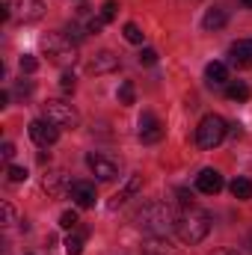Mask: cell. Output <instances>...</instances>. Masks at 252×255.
Returning a JSON list of instances; mask_svg holds the SVG:
<instances>
[{"label":"cell","mask_w":252,"mask_h":255,"mask_svg":"<svg viewBox=\"0 0 252 255\" xmlns=\"http://www.w3.org/2000/svg\"><path fill=\"white\" fill-rule=\"evenodd\" d=\"M175 223H178V217L163 202H148L136 211V226L151 238H166L169 232H175Z\"/></svg>","instance_id":"cell-1"},{"label":"cell","mask_w":252,"mask_h":255,"mask_svg":"<svg viewBox=\"0 0 252 255\" xmlns=\"http://www.w3.org/2000/svg\"><path fill=\"white\" fill-rule=\"evenodd\" d=\"M175 232L184 244H202L211 232V214L208 211H199V208H184V214L178 217L175 223Z\"/></svg>","instance_id":"cell-2"},{"label":"cell","mask_w":252,"mask_h":255,"mask_svg":"<svg viewBox=\"0 0 252 255\" xmlns=\"http://www.w3.org/2000/svg\"><path fill=\"white\" fill-rule=\"evenodd\" d=\"M42 51L54 65H71L77 60V48L65 33H48L42 39Z\"/></svg>","instance_id":"cell-3"},{"label":"cell","mask_w":252,"mask_h":255,"mask_svg":"<svg viewBox=\"0 0 252 255\" xmlns=\"http://www.w3.org/2000/svg\"><path fill=\"white\" fill-rule=\"evenodd\" d=\"M226 133H229L226 119L217 116V113H208V116L199 122V128H196V142H199V148L211 151V148H217V145L226 139Z\"/></svg>","instance_id":"cell-4"},{"label":"cell","mask_w":252,"mask_h":255,"mask_svg":"<svg viewBox=\"0 0 252 255\" xmlns=\"http://www.w3.org/2000/svg\"><path fill=\"white\" fill-rule=\"evenodd\" d=\"M45 119H48V122H54L57 128H77V125H80L77 110H74L71 104L60 101V98H51V101L45 104Z\"/></svg>","instance_id":"cell-5"},{"label":"cell","mask_w":252,"mask_h":255,"mask_svg":"<svg viewBox=\"0 0 252 255\" xmlns=\"http://www.w3.org/2000/svg\"><path fill=\"white\" fill-rule=\"evenodd\" d=\"M86 166L92 169V175L98 181H116L119 178V163L113 157H107V154H98V151L86 154Z\"/></svg>","instance_id":"cell-6"},{"label":"cell","mask_w":252,"mask_h":255,"mask_svg":"<svg viewBox=\"0 0 252 255\" xmlns=\"http://www.w3.org/2000/svg\"><path fill=\"white\" fill-rule=\"evenodd\" d=\"M9 3V12H12V18H18V21H39L42 15H45V3L42 0H6Z\"/></svg>","instance_id":"cell-7"},{"label":"cell","mask_w":252,"mask_h":255,"mask_svg":"<svg viewBox=\"0 0 252 255\" xmlns=\"http://www.w3.org/2000/svg\"><path fill=\"white\" fill-rule=\"evenodd\" d=\"M30 139L36 145L48 148V145H54L60 139V128L54 125V122H48V119H33L30 122Z\"/></svg>","instance_id":"cell-8"},{"label":"cell","mask_w":252,"mask_h":255,"mask_svg":"<svg viewBox=\"0 0 252 255\" xmlns=\"http://www.w3.org/2000/svg\"><path fill=\"white\" fill-rule=\"evenodd\" d=\"M163 125H160V119L154 116V113H142L139 116V139L145 142V145H154V142H160L163 139Z\"/></svg>","instance_id":"cell-9"},{"label":"cell","mask_w":252,"mask_h":255,"mask_svg":"<svg viewBox=\"0 0 252 255\" xmlns=\"http://www.w3.org/2000/svg\"><path fill=\"white\" fill-rule=\"evenodd\" d=\"M68 196H71V202H74L77 208H92L95 199H98V193H95V184H92V181H74V184L68 187Z\"/></svg>","instance_id":"cell-10"},{"label":"cell","mask_w":252,"mask_h":255,"mask_svg":"<svg viewBox=\"0 0 252 255\" xmlns=\"http://www.w3.org/2000/svg\"><path fill=\"white\" fill-rule=\"evenodd\" d=\"M229 57H232V65L238 68H252V39H238L229 48Z\"/></svg>","instance_id":"cell-11"},{"label":"cell","mask_w":252,"mask_h":255,"mask_svg":"<svg viewBox=\"0 0 252 255\" xmlns=\"http://www.w3.org/2000/svg\"><path fill=\"white\" fill-rule=\"evenodd\" d=\"M223 184H226V181H223V175H220L217 169H202L199 178H196V187H199L202 193H208V196L220 193L223 190Z\"/></svg>","instance_id":"cell-12"},{"label":"cell","mask_w":252,"mask_h":255,"mask_svg":"<svg viewBox=\"0 0 252 255\" xmlns=\"http://www.w3.org/2000/svg\"><path fill=\"white\" fill-rule=\"evenodd\" d=\"M119 68V57L113 54V51H101V54H95V60L89 63V71L92 74H107V71H116Z\"/></svg>","instance_id":"cell-13"},{"label":"cell","mask_w":252,"mask_h":255,"mask_svg":"<svg viewBox=\"0 0 252 255\" xmlns=\"http://www.w3.org/2000/svg\"><path fill=\"white\" fill-rule=\"evenodd\" d=\"M139 190H142V175H130V178H127V184H125V187H122V190H119L116 196H113V202H110V208H119V205H125L127 199H130V196H136Z\"/></svg>","instance_id":"cell-14"},{"label":"cell","mask_w":252,"mask_h":255,"mask_svg":"<svg viewBox=\"0 0 252 255\" xmlns=\"http://www.w3.org/2000/svg\"><path fill=\"white\" fill-rule=\"evenodd\" d=\"M205 77H208V83L220 86V83H226V80H229V68H226V63H208Z\"/></svg>","instance_id":"cell-15"},{"label":"cell","mask_w":252,"mask_h":255,"mask_svg":"<svg viewBox=\"0 0 252 255\" xmlns=\"http://www.w3.org/2000/svg\"><path fill=\"white\" fill-rule=\"evenodd\" d=\"M202 27H205V30H220V27H226V12H223V9H208L205 18H202Z\"/></svg>","instance_id":"cell-16"},{"label":"cell","mask_w":252,"mask_h":255,"mask_svg":"<svg viewBox=\"0 0 252 255\" xmlns=\"http://www.w3.org/2000/svg\"><path fill=\"white\" fill-rule=\"evenodd\" d=\"M250 86L244 83V80H238V83H229V89H226V98L229 101H250Z\"/></svg>","instance_id":"cell-17"},{"label":"cell","mask_w":252,"mask_h":255,"mask_svg":"<svg viewBox=\"0 0 252 255\" xmlns=\"http://www.w3.org/2000/svg\"><path fill=\"white\" fill-rule=\"evenodd\" d=\"M232 196L235 199H252V181L250 178H235L232 181Z\"/></svg>","instance_id":"cell-18"},{"label":"cell","mask_w":252,"mask_h":255,"mask_svg":"<svg viewBox=\"0 0 252 255\" xmlns=\"http://www.w3.org/2000/svg\"><path fill=\"white\" fill-rule=\"evenodd\" d=\"M83 238H86V235H80V232H77V235H68V238H65V253L80 255L83 253Z\"/></svg>","instance_id":"cell-19"},{"label":"cell","mask_w":252,"mask_h":255,"mask_svg":"<svg viewBox=\"0 0 252 255\" xmlns=\"http://www.w3.org/2000/svg\"><path fill=\"white\" fill-rule=\"evenodd\" d=\"M145 255H172L169 244H163L160 238H151V244L145 247Z\"/></svg>","instance_id":"cell-20"},{"label":"cell","mask_w":252,"mask_h":255,"mask_svg":"<svg viewBox=\"0 0 252 255\" xmlns=\"http://www.w3.org/2000/svg\"><path fill=\"white\" fill-rule=\"evenodd\" d=\"M119 104H122V107H130V104H133V83H130V80H125V83L119 86Z\"/></svg>","instance_id":"cell-21"},{"label":"cell","mask_w":252,"mask_h":255,"mask_svg":"<svg viewBox=\"0 0 252 255\" xmlns=\"http://www.w3.org/2000/svg\"><path fill=\"white\" fill-rule=\"evenodd\" d=\"M122 33H125V39L130 42V45H142V30H139L136 24H125Z\"/></svg>","instance_id":"cell-22"},{"label":"cell","mask_w":252,"mask_h":255,"mask_svg":"<svg viewBox=\"0 0 252 255\" xmlns=\"http://www.w3.org/2000/svg\"><path fill=\"white\" fill-rule=\"evenodd\" d=\"M77 223H80L77 211H63V214H60V226L68 229V232H71V229H77Z\"/></svg>","instance_id":"cell-23"},{"label":"cell","mask_w":252,"mask_h":255,"mask_svg":"<svg viewBox=\"0 0 252 255\" xmlns=\"http://www.w3.org/2000/svg\"><path fill=\"white\" fill-rule=\"evenodd\" d=\"M60 181H63V172H51V175H45L42 187H45L48 193H57V190H60Z\"/></svg>","instance_id":"cell-24"},{"label":"cell","mask_w":252,"mask_h":255,"mask_svg":"<svg viewBox=\"0 0 252 255\" xmlns=\"http://www.w3.org/2000/svg\"><path fill=\"white\" fill-rule=\"evenodd\" d=\"M116 9H119V6H116V0H107V3L101 6V21H104V24H110V21L116 18Z\"/></svg>","instance_id":"cell-25"},{"label":"cell","mask_w":252,"mask_h":255,"mask_svg":"<svg viewBox=\"0 0 252 255\" xmlns=\"http://www.w3.org/2000/svg\"><path fill=\"white\" fill-rule=\"evenodd\" d=\"M74 86H77V83H74V74H71V71H63V74H60V89L68 95V92H74Z\"/></svg>","instance_id":"cell-26"},{"label":"cell","mask_w":252,"mask_h":255,"mask_svg":"<svg viewBox=\"0 0 252 255\" xmlns=\"http://www.w3.org/2000/svg\"><path fill=\"white\" fill-rule=\"evenodd\" d=\"M157 63V51L154 48H142L139 51V65H154Z\"/></svg>","instance_id":"cell-27"},{"label":"cell","mask_w":252,"mask_h":255,"mask_svg":"<svg viewBox=\"0 0 252 255\" xmlns=\"http://www.w3.org/2000/svg\"><path fill=\"white\" fill-rule=\"evenodd\" d=\"M6 172H9V181H15V184L27 181V169H24V166H9Z\"/></svg>","instance_id":"cell-28"},{"label":"cell","mask_w":252,"mask_h":255,"mask_svg":"<svg viewBox=\"0 0 252 255\" xmlns=\"http://www.w3.org/2000/svg\"><path fill=\"white\" fill-rule=\"evenodd\" d=\"M36 68H39V60H36V57H30V54H24V57H21V71L33 74Z\"/></svg>","instance_id":"cell-29"},{"label":"cell","mask_w":252,"mask_h":255,"mask_svg":"<svg viewBox=\"0 0 252 255\" xmlns=\"http://www.w3.org/2000/svg\"><path fill=\"white\" fill-rule=\"evenodd\" d=\"M15 223V208L9 202H3V226H12Z\"/></svg>","instance_id":"cell-30"},{"label":"cell","mask_w":252,"mask_h":255,"mask_svg":"<svg viewBox=\"0 0 252 255\" xmlns=\"http://www.w3.org/2000/svg\"><path fill=\"white\" fill-rule=\"evenodd\" d=\"M101 30H104V21H101V18H89L86 33H101Z\"/></svg>","instance_id":"cell-31"},{"label":"cell","mask_w":252,"mask_h":255,"mask_svg":"<svg viewBox=\"0 0 252 255\" xmlns=\"http://www.w3.org/2000/svg\"><path fill=\"white\" fill-rule=\"evenodd\" d=\"M175 193H178V199H181V205H184V208H193V196H190L184 187H178Z\"/></svg>","instance_id":"cell-32"},{"label":"cell","mask_w":252,"mask_h":255,"mask_svg":"<svg viewBox=\"0 0 252 255\" xmlns=\"http://www.w3.org/2000/svg\"><path fill=\"white\" fill-rule=\"evenodd\" d=\"M68 39H74V42H80V39H83V30H80L77 24H68Z\"/></svg>","instance_id":"cell-33"},{"label":"cell","mask_w":252,"mask_h":255,"mask_svg":"<svg viewBox=\"0 0 252 255\" xmlns=\"http://www.w3.org/2000/svg\"><path fill=\"white\" fill-rule=\"evenodd\" d=\"M0 154H3V160H12V157H15V145H12V142H3V151H0Z\"/></svg>","instance_id":"cell-34"},{"label":"cell","mask_w":252,"mask_h":255,"mask_svg":"<svg viewBox=\"0 0 252 255\" xmlns=\"http://www.w3.org/2000/svg\"><path fill=\"white\" fill-rule=\"evenodd\" d=\"M211 255H241V253H235V250H214Z\"/></svg>","instance_id":"cell-35"},{"label":"cell","mask_w":252,"mask_h":255,"mask_svg":"<svg viewBox=\"0 0 252 255\" xmlns=\"http://www.w3.org/2000/svg\"><path fill=\"white\" fill-rule=\"evenodd\" d=\"M241 3H244V6H247V9H252V0H241Z\"/></svg>","instance_id":"cell-36"},{"label":"cell","mask_w":252,"mask_h":255,"mask_svg":"<svg viewBox=\"0 0 252 255\" xmlns=\"http://www.w3.org/2000/svg\"><path fill=\"white\" fill-rule=\"evenodd\" d=\"M250 250H252V235H250Z\"/></svg>","instance_id":"cell-37"}]
</instances>
